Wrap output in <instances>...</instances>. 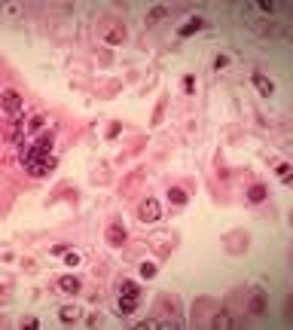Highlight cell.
I'll use <instances>...</instances> for the list:
<instances>
[{"instance_id": "cell-2", "label": "cell", "mask_w": 293, "mask_h": 330, "mask_svg": "<svg viewBox=\"0 0 293 330\" xmlns=\"http://www.w3.org/2000/svg\"><path fill=\"white\" fill-rule=\"evenodd\" d=\"M0 107H4V114H7L10 120H16V117H22L25 101H22V95H19L16 89H7V92H0Z\"/></svg>"}, {"instance_id": "cell-26", "label": "cell", "mask_w": 293, "mask_h": 330, "mask_svg": "<svg viewBox=\"0 0 293 330\" xmlns=\"http://www.w3.org/2000/svg\"><path fill=\"white\" fill-rule=\"evenodd\" d=\"M256 7H260V13H269V16L275 13V4H266V0H260V4H256Z\"/></svg>"}, {"instance_id": "cell-17", "label": "cell", "mask_w": 293, "mask_h": 330, "mask_svg": "<svg viewBox=\"0 0 293 330\" xmlns=\"http://www.w3.org/2000/svg\"><path fill=\"white\" fill-rule=\"evenodd\" d=\"M165 16H168V10H165V7H153L150 13H146V25H159Z\"/></svg>"}, {"instance_id": "cell-5", "label": "cell", "mask_w": 293, "mask_h": 330, "mask_svg": "<svg viewBox=\"0 0 293 330\" xmlns=\"http://www.w3.org/2000/svg\"><path fill=\"white\" fill-rule=\"evenodd\" d=\"M125 239H128V233H125V227H122V220H110V227H107V242H110V248H122Z\"/></svg>"}, {"instance_id": "cell-4", "label": "cell", "mask_w": 293, "mask_h": 330, "mask_svg": "<svg viewBox=\"0 0 293 330\" xmlns=\"http://www.w3.org/2000/svg\"><path fill=\"white\" fill-rule=\"evenodd\" d=\"M98 34H101V40L110 43V46H119V43L125 40V28H122V25H107V22H101Z\"/></svg>"}, {"instance_id": "cell-12", "label": "cell", "mask_w": 293, "mask_h": 330, "mask_svg": "<svg viewBox=\"0 0 293 330\" xmlns=\"http://www.w3.org/2000/svg\"><path fill=\"white\" fill-rule=\"evenodd\" d=\"M80 278L77 275H64V278H58V290L61 293H80Z\"/></svg>"}, {"instance_id": "cell-9", "label": "cell", "mask_w": 293, "mask_h": 330, "mask_svg": "<svg viewBox=\"0 0 293 330\" xmlns=\"http://www.w3.org/2000/svg\"><path fill=\"white\" fill-rule=\"evenodd\" d=\"M253 86H256V92H260V95H266V98H269V95H275V83L266 77V73H260V70L253 73Z\"/></svg>"}, {"instance_id": "cell-8", "label": "cell", "mask_w": 293, "mask_h": 330, "mask_svg": "<svg viewBox=\"0 0 293 330\" xmlns=\"http://www.w3.org/2000/svg\"><path fill=\"white\" fill-rule=\"evenodd\" d=\"M266 306H269L266 303V293L263 290H253L250 293V303H247V312L250 315H266Z\"/></svg>"}, {"instance_id": "cell-3", "label": "cell", "mask_w": 293, "mask_h": 330, "mask_svg": "<svg viewBox=\"0 0 293 330\" xmlns=\"http://www.w3.org/2000/svg\"><path fill=\"white\" fill-rule=\"evenodd\" d=\"M159 217H162V205H159L153 196H146V199L137 205V220H140V224H156Z\"/></svg>"}, {"instance_id": "cell-16", "label": "cell", "mask_w": 293, "mask_h": 330, "mask_svg": "<svg viewBox=\"0 0 293 330\" xmlns=\"http://www.w3.org/2000/svg\"><path fill=\"white\" fill-rule=\"evenodd\" d=\"M168 202H171V205H187V202H190V196H187V190L171 187V190H168Z\"/></svg>"}, {"instance_id": "cell-6", "label": "cell", "mask_w": 293, "mask_h": 330, "mask_svg": "<svg viewBox=\"0 0 293 330\" xmlns=\"http://www.w3.org/2000/svg\"><path fill=\"white\" fill-rule=\"evenodd\" d=\"M52 171H55V156H52V153L40 156V159L28 168V174H34V177H46V174H52Z\"/></svg>"}, {"instance_id": "cell-14", "label": "cell", "mask_w": 293, "mask_h": 330, "mask_svg": "<svg viewBox=\"0 0 293 330\" xmlns=\"http://www.w3.org/2000/svg\"><path fill=\"white\" fill-rule=\"evenodd\" d=\"M58 318H61V324L80 321V306H61V309H58Z\"/></svg>"}, {"instance_id": "cell-7", "label": "cell", "mask_w": 293, "mask_h": 330, "mask_svg": "<svg viewBox=\"0 0 293 330\" xmlns=\"http://www.w3.org/2000/svg\"><path fill=\"white\" fill-rule=\"evenodd\" d=\"M25 135H28V120H25V117H16V120H13V126L7 129V141H10V144H19V147H22Z\"/></svg>"}, {"instance_id": "cell-10", "label": "cell", "mask_w": 293, "mask_h": 330, "mask_svg": "<svg viewBox=\"0 0 293 330\" xmlns=\"http://www.w3.org/2000/svg\"><path fill=\"white\" fill-rule=\"evenodd\" d=\"M31 144L37 147V153H52V147H55V135H52V132H43V135H37Z\"/></svg>"}, {"instance_id": "cell-27", "label": "cell", "mask_w": 293, "mask_h": 330, "mask_svg": "<svg viewBox=\"0 0 293 330\" xmlns=\"http://www.w3.org/2000/svg\"><path fill=\"white\" fill-rule=\"evenodd\" d=\"M0 297H7V284H0Z\"/></svg>"}, {"instance_id": "cell-11", "label": "cell", "mask_w": 293, "mask_h": 330, "mask_svg": "<svg viewBox=\"0 0 293 330\" xmlns=\"http://www.w3.org/2000/svg\"><path fill=\"white\" fill-rule=\"evenodd\" d=\"M205 25H208V22H205L202 16H196V19H190V22H183V25L177 28V37H193V34H196V31H202Z\"/></svg>"}, {"instance_id": "cell-25", "label": "cell", "mask_w": 293, "mask_h": 330, "mask_svg": "<svg viewBox=\"0 0 293 330\" xmlns=\"http://www.w3.org/2000/svg\"><path fill=\"white\" fill-rule=\"evenodd\" d=\"M22 327H25V330H37V327H40V321H37V318H25Z\"/></svg>"}, {"instance_id": "cell-13", "label": "cell", "mask_w": 293, "mask_h": 330, "mask_svg": "<svg viewBox=\"0 0 293 330\" xmlns=\"http://www.w3.org/2000/svg\"><path fill=\"white\" fill-rule=\"evenodd\" d=\"M269 199V187H266V183H253V187L247 190V202H266Z\"/></svg>"}, {"instance_id": "cell-23", "label": "cell", "mask_w": 293, "mask_h": 330, "mask_svg": "<svg viewBox=\"0 0 293 330\" xmlns=\"http://www.w3.org/2000/svg\"><path fill=\"white\" fill-rule=\"evenodd\" d=\"M214 67H217V70H226V67H229V55H217V58H214Z\"/></svg>"}, {"instance_id": "cell-24", "label": "cell", "mask_w": 293, "mask_h": 330, "mask_svg": "<svg viewBox=\"0 0 293 330\" xmlns=\"http://www.w3.org/2000/svg\"><path fill=\"white\" fill-rule=\"evenodd\" d=\"M162 114H165V104H156V114H153V126L162 123Z\"/></svg>"}, {"instance_id": "cell-19", "label": "cell", "mask_w": 293, "mask_h": 330, "mask_svg": "<svg viewBox=\"0 0 293 330\" xmlns=\"http://www.w3.org/2000/svg\"><path fill=\"white\" fill-rule=\"evenodd\" d=\"M275 171H278V177H281L284 183H290V162H278Z\"/></svg>"}, {"instance_id": "cell-20", "label": "cell", "mask_w": 293, "mask_h": 330, "mask_svg": "<svg viewBox=\"0 0 293 330\" xmlns=\"http://www.w3.org/2000/svg\"><path fill=\"white\" fill-rule=\"evenodd\" d=\"M183 92H187V95H196V77H193V73L183 77Z\"/></svg>"}, {"instance_id": "cell-18", "label": "cell", "mask_w": 293, "mask_h": 330, "mask_svg": "<svg viewBox=\"0 0 293 330\" xmlns=\"http://www.w3.org/2000/svg\"><path fill=\"white\" fill-rule=\"evenodd\" d=\"M61 257H64V263H67V266H80V263H83V257H80L77 251H64Z\"/></svg>"}, {"instance_id": "cell-21", "label": "cell", "mask_w": 293, "mask_h": 330, "mask_svg": "<svg viewBox=\"0 0 293 330\" xmlns=\"http://www.w3.org/2000/svg\"><path fill=\"white\" fill-rule=\"evenodd\" d=\"M43 123H46V117H43V114H34V117L28 120V132H34V129H40Z\"/></svg>"}, {"instance_id": "cell-1", "label": "cell", "mask_w": 293, "mask_h": 330, "mask_svg": "<svg viewBox=\"0 0 293 330\" xmlns=\"http://www.w3.org/2000/svg\"><path fill=\"white\" fill-rule=\"evenodd\" d=\"M137 300H140V287H137V281L125 278V281L119 284V315H131V312L137 309Z\"/></svg>"}, {"instance_id": "cell-22", "label": "cell", "mask_w": 293, "mask_h": 330, "mask_svg": "<svg viewBox=\"0 0 293 330\" xmlns=\"http://www.w3.org/2000/svg\"><path fill=\"white\" fill-rule=\"evenodd\" d=\"M156 275V266L153 263H140V278H153Z\"/></svg>"}, {"instance_id": "cell-15", "label": "cell", "mask_w": 293, "mask_h": 330, "mask_svg": "<svg viewBox=\"0 0 293 330\" xmlns=\"http://www.w3.org/2000/svg\"><path fill=\"white\" fill-rule=\"evenodd\" d=\"M211 327H217V330H229V327H235V321L229 318V312H220V315H214Z\"/></svg>"}]
</instances>
